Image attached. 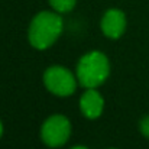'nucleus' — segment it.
I'll return each instance as SVG.
<instances>
[{
	"label": "nucleus",
	"mask_w": 149,
	"mask_h": 149,
	"mask_svg": "<svg viewBox=\"0 0 149 149\" xmlns=\"http://www.w3.org/2000/svg\"><path fill=\"white\" fill-rule=\"evenodd\" d=\"M62 28V19L58 12H41L32 19L29 25V42L36 49H47L61 36Z\"/></svg>",
	"instance_id": "nucleus-1"
},
{
	"label": "nucleus",
	"mask_w": 149,
	"mask_h": 149,
	"mask_svg": "<svg viewBox=\"0 0 149 149\" xmlns=\"http://www.w3.org/2000/svg\"><path fill=\"white\" fill-rule=\"evenodd\" d=\"M109 74V58L100 51H91L84 54L80 58L75 70V77L84 88H97L107 80Z\"/></svg>",
	"instance_id": "nucleus-2"
},
{
	"label": "nucleus",
	"mask_w": 149,
	"mask_h": 149,
	"mask_svg": "<svg viewBox=\"0 0 149 149\" xmlns=\"http://www.w3.org/2000/svg\"><path fill=\"white\" fill-rule=\"evenodd\" d=\"M77 77L72 75L70 70L61 65L49 67L44 74V84L47 90L55 96L59 97H68L74 94L77 88Z\"/></svg>",
	"instance_id": "nucleus-3"
},
{
	"label": "nucleus",
	"mask_w": 149,
	"mask_h": 149,
	"mask_svg": "<svg viewBox=\"0 0 149 149\" xmlns=\"http://www.w3.org/2000/svg\"><path fill=\"white\" fill-rule=\"evenodd\" d=\"M71 135V123L62 114L48 117L41 127V138L49 148H59L67 143Z\"/></svg>",
	"instance_id": "nucleus-4"
},
{
	"label": "nucleus",
	"mask_w": 149,
	"mask_h": 149,
	"mask_svg": "<svg viewBox=\"0 0 149 149\" xmlns=\"http://www.w3.org/2000/svg\"><path fill=\"white\" fill-rule=\"evenodd\" d=\"M101 32L110 39H117L125 33L126 29V16L119 9L107 10L101 17Z\"/></svg>",
	"instance_id": "nucleus-5"
},
{
	"label": "nucleus",
	"mask_w": 149,
	"mask_h": 149,
	"mask_svg": "<svg viewBox=\"0 0 149 149\" xmlns=\"http://www.w3.org/2000/svg\"><path fill=\"white\" fill-rule=\"evenodd\" d=\"M104 100L96 88H87L80 99V110L87 119H97L103 113Z\"/></svg>",
	"instance_id": "nucleus-6"
},
{
	"label": "nucleus",
	"mask_w": 149,
	"mask_h": 149,
	"mask_svg": "<svg viewBox=\"0 0 149 149\" xmlns=\"http://www.w3.org/2000/svg\"><path fill=\"white\" fill-rule=\"evenodd\" d=\"M52 9L58 13H67L74 9L75 0H48Z\"/></svg>",
	"instance_id": "nucleus-7"
},
{
	"label": "nucleus",
	"mask_w": 149,
	"mask_h": 149,
	"mask_svg": "<svg viewBox=\"0 0 149 149\" xmlns=\"http://www.w3.org/2000/svg\"><path fill=\"white\" fill-rule=\"evenodd\" d=\"M139 129H141V133L149 139V116H145L141 122H139Z\"/></svg>",
	"instance_id": "nucleus-8"
},
{
	"label": "nucleus",
	"mask_w": 149,
	"mask_h": 149,
	"mask_svg": "<svg viewBox=\"0 0 149 149\" xmlns=\"http://www.w3.org/2000/svg\"><path fill=\"white\" fill-rule=\"evenodd\" d=\"M1 135H3V123L0 120V138H1Z\"/></svg>",
	"instance_id": "nucleus-9"
},
{
	"label": "nucleus",
	"mask_w": 149,
	"mask_h": 149,
	"mask_svg": "<svg viewBox=\"0 0 149 149\" xmlns=\"http://www.w3.org/2000/svg\"><path fill=\"white\" fill-rule=\"evenodd\" d=\"M71 149H88V148H86V146H81V145H78V146H74V148H71Z\"/></svg>",
	"instance_id": "nucleus-10"
},
{
	"label": "nucleus",
	"mask_w": 149,
	"mask_h": 149,
	"mask_svg": "<svg viewBox=\"0 0 149 149\" xmlns=\"http://www.w3.org/2000/svg\"><path fill=\"white\" fill-rule=\"evenodd\" d=\"M111 149H114V148H111Z\"/></svg>",
	"instance_id": "nucleus-11"
}]
</instances>
